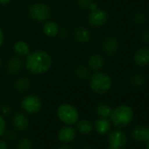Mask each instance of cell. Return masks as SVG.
<instances>
[{
	"label": "cell",
	"instance_id": "obj_17",
	"mask_svg": "<svg viewBox=\"0 0 149 149\" xmlns=\"http://www.w3.org/2000/svg\"><path fill=\"white\" fill-rule=\"evenodd\" d=\"M88 66L91 69L94 71H98L104 68V59L101 54H92L88 60Z\"/></svg>",
	"mask_w": 149,
	"mask_h": 149
},
{
	"label": "cell",
	"instance_id": "obj_3",
	"mask_svg": "<svg viewBox=\"0 0 149 149\" xmlns=\"http://www.w3.org/2000/svg\"><path fill=\"white\" fill-rule=\"evenodd\" d=\"M133 115V111L130 106L126 104H121L112 109L111 114L110 116L111 122L115 126L123 128L129 125V124L132 121Z\"/></svg>",
	"mask_w": 149,
	"mask_h": 149
},
{
	"label": "cell",
	"instance_id": "obj_40",
	"mask_svg": "<svg viewBox=\"0 0 149 149\" xmlns=\"http://www.w3.org/2000/svg\"><path fill=\"white\" fill-rule=\"evenodd\" d=\"M2 66V59H1V57H0V67Z\"/></svg>",
	"mask_w": 149,
	"mask_h": 149
},
{
	"label": "cell",
	"instance_id": "obj_2",
	"mask_svg": "<svg viewBox=\"0 0 149 149\" xmlns=\"http://www.w3.org/2000/svg\"><path fill=\"white\" fill-rule=\"evenodd\" d=\"M90 87L98 95L106 94L112 86V80L109 74L102 71H95L90 77Z\"/></svg>",
	"mask_w": 149,
	"mask_h": 149
},
{
	"label": "cell",
	"instance_id": "obj_26",
	"mask_svg": "<svg viewBox=\"0 0 149 149\" xmlns=\"http://www.w3.org/2000/svg\"><path fill=\"white\" fill-rule=\"evenodd\" d=\"M133 21L138 25H144L146 22V17L142 13H137L133 16Z\"/></svg>",
	"mask_w": 149,
	"mask_h": 149
},
{
	"label": "cell",
	"instance_id": "obj_31",
	"mask_svg": "<svg viewBox=\"0 0 149 149\" xmlns=\"http://www.w3.org/2000/svg\"><path fill=\"white\" fill-rule=\"evenodd\" d=\"M1 111H2V113L3 114H5V115H8V114H10L11 113V111H12V108H11V106L9 105V104H3L2 106H1Z\"/></svg>",
	"mask_w": 149,
	"mask_h": 149
},
{
	"label": "cell",
	"instance_id": "obj_6",
	"mask_svg": "<svg viewBox=\"0 0 149 149\" xmlns=\"http://www.w3.org/2000/svg\"><path fill=\"white\" fill-rule=\"evenodd\" d=\"M22 110L28 114H35L40 111L43 107V102L41 98L36 95H27L23 97L20 103Z\"/></svg>",
	"mask_w": 149,
	"mask_h": 149
},
{
	"label": "cell",
	"instance_id": "obj_11",
	"mask_svg": "<svg viewBox=\"0 0 149 149\" xmlns=\"http://www.w3.org/2000/svg\"><path fill=\"white\" fill-rule=\"evenodd\" d=\"M12 124H13V126L16 130L24 131L29 125V119H28V117L25 113L19 111L13 115L12 118Z\"/></svg>",
	"mask_w": 149,
	"mask_h": 149
},
{
	"label": "cell",
	"instance_id": "obj_37",
	"mask_svg": "<svg viewBox=\"0 0 149 149\" xmlns=\"http://www.w3.org/2000/svg\"><path fill=\"white\" fill-rule=\"evenodd\" d=\"M107 149H121V148L117 147V146H111V145H109V146H108Z\"/></svg>",
	"mask_w": 149,
	"mask_h": 149
},
{
	"label": "cell",
	"instance_id": "obj_35",
	"mask_svg": "<svg viewBox=\"0 0 149 149\" xmlns=\"http://www.w3.org/2000/svg\"><path fill=\"white\" fill-rule=\"evenodd\" d=\"M12 2V0H0V6H7Z\"/></svg>",
	"mask_w": 149,
	"mask_h": 149
},
{
	"label": "cell",
	"instance_id": "obj_27",
	"mask_svg": "<svg viewBox=\"0 0 149 149\" xmlns=\"http://www.w3.org/2000/svg\"><path fill=\"white\" fill-rule=\"evenodd\" d=\"M140 40L144 45H149V28L142 30L140 33Z\"/></svg>",
	"mask_w": 149,
	"mask_h": 149
},
{
	"label": "cell",
	"instance_id": "obj_12",
	"mask_svg": "<svg viewBox=\"0 0 149 149\" xmlns=\"http://www.w3.org/2000/svg\"><path fill=\"white\" fill-rule=\"evenodd\" d=\"M119 47V43L118 40L112 36L107 37L103 41V50L107 55H114L118 51Z\"/></svg>",
	"mask_w": 149,
	"mask_h": 149
},
{
	"label": "cell",
	"instance_id": "obj_36",
	"mask_svg": "<svg viewBox=\"0 0 149 149\" xmlns=\"http://www.w3.org/2000/svg\"><path fill=\"white\" fill-rule=\"evenodd\" d=\"M56 149H74L73 147L69 146H67V145H63V146H61L59 147H57Z\"/></svg>",
	"mask_w": 149,
	"mask_h": 149
},
{
	"label": "cell",
	"instance_id": "obj_10",
	"mask_svg": "<svg viewBox=\"0 0 149 149\" xmlns=\"http://www.w3.org/2000/svg\"><path fill=\"white\" fill-rule=\"evenodd\" d=\"M133 61L139 67H146L149 65V47H141L135 51Z\"/></svg>",
	"mask_w": 149,
	"mask_h": 149
},
{
	"label": "cell",
	"instance_id": "obj_30",
	"mask_svg": "<svg viewBox=\"0 0 149 149\" xmlns=\"http://www.w3.org/2000/svg\"><path fill=\"white\" fill-rule=\"evenodd\" d=\"M57 36H59L61 39H66L68 36V29L67 28H60Z\"/></svg>",
	"mask_w": 149,
	"mask_h": 149
},
{
	"label": "cell",
	"instance_id": "obj_32",
	"mask_svg": "<svg viewBox=\"0 0 149 149\" xmlns=\"http://www.w3.org/2000/svg\"><path fill=\"white\" fill-rule=\"evenodd\" d=\"M6 139L9 140H13L16 138V133L13 131V130H9L8 132H6Z\"/></svg>",
	"mask_w": 149,
	"mask_h": 149
},
{
	"label": "cell",
	"instance_id": "obj_24",
	"mask_svg": "<svg viewBox=\"0 0 149 149\" xmlns=\"http://www.w3.org/2000/svg\"><path fill=\"white\" fill-rule=\"evenodd\" d=\"M130 82L133 87H141L146 84V79L142 74H134V76H132L131 77Z\"/></svg>",
	"mask_w": 149,
	"mask_h": 149
},
{
	"label": "cell",
	"instance_id": "obj_23",
	"mask_svg": "<svg viewBox=\"0 0 149 149\" xmlns=\"http://www.w3.org/2000/svg\"><path fill=\"white\" fill-rule=\"evenodd\" d=\"M74 74H76V76L77 78L81 79V80H86V79H89L90 77H91V72H90V69L85 67V66H78L76 68L74 69Z\"/></svg>",
	"mask_w": 149,
	"mask_h": 149
},
{
	"label": "cell",
	"instance_id": "obj_13",
	"mask_svg": "<svg viewBox=\"0 0 149 149\" xmlns=\"http://www.w3.org/2000/svg\"><path fill=\"white\" fill-rule=\"evenodd\" d=\"M23 61L20 56L15 55L13 56L6 63V71L8 74H12V76H15V74H19L22 68Z\"/></svg>",
	"mask_w": 149,
	"mask_h": 149
},
{
	"label": "cell",
	"instance_id": "obj_7",
	"mask_svg": "<svg viewBox=\"0 0 149 149\" xmlns=\"http://www.w3.org/2000/svg\"><path fill=\"white\" fill-rule=\"evenodd\" d=\"M109 19V15L106 11L100 9L99 7L91 11L88 16V22L93 27L104 26Z\"/></svg>",
	"mask_w": 149,
	"mask_h": 149
},
{
	"label": "cell",
	"instance_id": "obj_22",
	"mask_svg": "<svg viewBox=\"0 0 149 149\" xmlns=\"http://www.w3.org/2000/svg\"><path fill=\"white\" fill-rule=\"evenodd\" d=\"M96 113L102 118H110L111 111H112V108L106 104H100L98 105H97L96 109Z\"/></svg>",
	"mask_w": 149,
	"mask_h": 149
},
{
	"label": "cell",
	"instance_id": "obj_28",
	"mask_svg": "<svg viewBox=\"0 0 149 149\" xmlns=\"http://www.w3.org/2000/svg\"><path fill=\"white\" fill-rule=\"evenodd\" d=\"M77 5L82 8V9H91L92 4L94 1L92 0H77Z\"/></svg>",
	"mask_w": 149,
	"mask_h": 149
},
{
	"label": "cell",
	"instance_id": "obj_14",
	"mask_svg": "<svg viewBox=\"0 0 149 149\" xmlns=\"http://www.w3.org/2000/svg\"><path fill=\"white\" fill-rule=\"evenodd\" d=\"M133 139L139 142H147L149 140V127L146 125L135 126L132 131Z\"/></svg>",
	"mask_w": 149,
	"mask_h": 149
},
{
	"label": "cell",
	"instance_id": "obj_39",
	"mask_svg": "<svg viewBox=\"0 0 149 149\" xmlns=\"http://www.w3.org/2000/svg\"><path fill=\"white\" fill-rule=\"evenodd\" d=\"M83 149H94V148H92V147H90V146H86V147H84Z\"/></svg>",
	"mask_w": 149,
	"mask_h": 149
},
{
	"label": "cell",
	"instance_id": "obj_5",
	"mask_svg": "<svg viewBox=\"0 0 149 149\" xmlns=\"http://www.w3.org/2000/svg\"><path fill=\"white\" fill-rule=\"evenodd\" d=\"M31 19L38 22H46L51 17L50 7L44 3H35L32 5L28 10Z\"/></svg>",
	"mask_w": 149,
	"mask_h": 149
},
{
	"label": "cell",
	"instance_id": "obj_19",
	"mask_svg": "<svg viewBox=\"0 0 149 149\" xmlns=\"http://www.w3.org/2000/svg\"><path fill=\"white\" fill-rule=\"evenodd\" d=\"M32 86V81L29 77H21L18 78L14 83V88L18 92H26Z\"/></svg>",
	"mask_w": 149,
	"mask_h": 149
},
{
	"label": "cell",
	"instance_id": "obj_16",
	"mask_svg": "<svg viewBox=\"0 0 149 149\" xmlns=\"http://www.w3.org/2000/svg\"><path fill=\"white\" fill-rule=\"evenodd\" d=\"M74 37L80 43H88L91 40V33L85 26H79L74 32Z\"/></svg>",
	"mask_w": 149,
	"mask_h": 149
},
{
	"label": "cell",
	"instance_id": "obj_1",
	"mask_svg": "<svg viewBox=\"0 0 149 149\" xmlns=\"http://www.w3.org/2000/svg\"><path fill=\"white\" fill-rule=\"evenodd\" d=\"M52 63L53 60L51 55L47 51L41 49L30 52L26 56L25 61L26 69L35 76L46 74L51 68Z\"/></svg>",
	"mask_w": 149,
	"mask_h": 149
},
{
	"label": "cell",
	"instance_id": "obj_8",
	"mask_svg": "<svg viewBox=\"0 0 149 149\" xmlns=\"http://www.w3.org/2000/svg\"><path fill=\"white\" fill-rule=\"evenodd\" d=\"M77 137V131L72 125H65L58 132V139L65 144L72 142Z\"/></svg>",
	"mask_w": 149,
	"mask_h": 149
},
{
	"label": "cell",
	"instance_id": "obj_21",
	"mask_svg": "<svg viewBox=\"0 0 149 149\" xmlns=\"http://www.w3.org/2000/svg\"><path fill=\"white\" fill-rule=\"evenodd\" d=\"M77 127L80 133L84 135H88L93 131V125L88 119H81L77 122Z\"/></svg>",
	"mask_w": 149,
	"mask_h": 149
},
{
	"label": "cell",
	"instance_id": "obj_15",
	"mask_svg": "<svg viewBox=\"0 0 149 149\" xmlns=\"http://www.w3.org/2000/svg\"><path fill=\"white\" fill-rule=\"evenodd\" d=\"M111 123L108 119V118L99 117L98 118L96 119L93 125V128L95 129V131L101 135H104L108 133L111 130Z\"/></svg>",
	"mask_w": 149,
	"mask_h": 149
},
{
	"label": "cell",
	"instance_id": "obj_33",
	"mask_svg": "<svg viewBox=\"0 0 149 149\" xmlns=\"http://www.w3.org/2000/svg\"><path fill=\"white\" fill-rule=\"evenodd\" d=\"M0 149H8L7 143L3 139H0Z\"/></svg>",
	"mask_w": 149,
	"mask_h": 149
},
{
	"label": "cell",
	"instance_id": "obj_29",
	"mask_svg": "<svg viewBox=\"0 0 149 149\" xmlns=\"http://www.w3.org/2000/svg\"><path fill=\"white\" fill-rule=\"evenodd\" d=\"M6 132V122L4 117L0 114V137L3 136Z\"/></svg>",
	"mask_w": 149,
	"mask_h": 149
},
{
	"label": "cell",
	"instance_id": "obj_20",
	"mask_svg": "<svg viewBox=\"0 0 149 149\" xmlns=\"http://www.w3.org/2000/svg\"><path fill=\"white\" fill-rule=\"evenodd\" d=\"M13 51L20 57H26L30 52V46L24 40H18L13 45Z\"/></svg>",
	"mask_w": 149,
	"mask_h": 149
},
{
	"label": "cell",
	"instance_id": "obj_18",
	"mask_svg": "<svg viewBox=\"0 0 149 149\" xmlns=\"http://www.w3.org/2000/svg\"><path fill=\"white\" fill-rule=\"evenodd\" d=\"M60 27L58 24L52 20H47L43 26V33L49 38H54L58 35Z\"/></svg>",
	"mask_w": 149,
	"mask_h": 149
},
{
	"label": "cell",
	"instance_id": "obj_4",
	"mask_svg": "<svg viewBox=\"0 0 149 149\" xmlns=\"http://www.w3.org/2000/svg\"><path fill=\"white\" fill-rule=\"evenodd\" d=\"M56 114L58 118L65 125H73L79 120L78 110L70 104H62L59 105Z\"/></svg>",
	"mask_w": 149,
	"mask_h": 149
},
{
	"label": "cell",
	"instance_id": "obj_9",
	"mask_svg": "<svg viewBox=\"0 0 149 149\" xmlns=\"http://www.w3.org/2000/svg\"><path fill=\"white\" fill-rule=\"evenodd\" d=\"M109 144L119 148H122L125 146L127 142V137L125 133L121 130H115L112 131L108 137Z\"/></svg>",
	"mask_w": 149,
	"mask_h": 149
},
{
	"label": "cell",
	"instance_id": "obj_38",
	"mask_svg": "<svg viewBox=\"0 0 149 149\" xmlns=\"http://www.w3.org/2000/svg\"><path fill=\"white\" fill-rule=\"evenodd\" d=\"M146 149H149V140L146 142Z\"/></svg>",
	"mask_w": 149,
	"mask_h": 149
},
{
	"label": "cell",
	"instance_id": "obj_25",
	"mask_svg": "<svg viewBox=\"0 0 149 149\" xmlns=\"http://www.w3.org/2000/svg\"><path fill=\"white\" fill-rule=\"evenodd\" d=\"M17 149H33V144L29 138H24L18 142Z\"/></svg>",
	"mask_w": 149,
	"mask_h": 149
},
{
	"label": "cell",
	"instance_id": "obj_34",
	"mask_svg": "<svg viewBox=\"0 0 149 149\" xmlns=\"http://www.w3.org/2000/svg\"><path fill=\"white\" fill-rule=\"evenodd\" d=\"M4 41H5V35H4V32H3V30H2L1 28H0V47H1V46L3 45Z\"/></svg>",
	"mask_w": 149,
	"mask_h": 149
}]
</instances>
